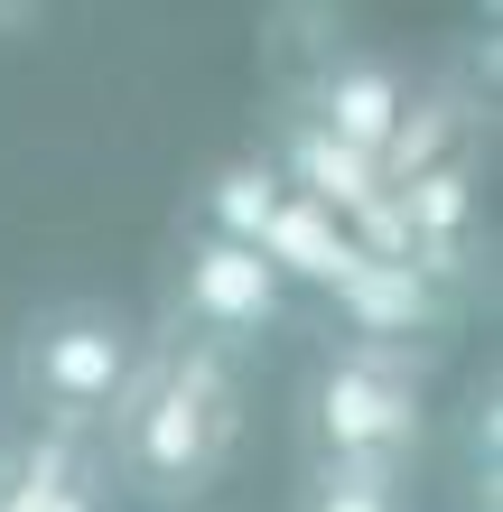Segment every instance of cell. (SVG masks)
I'll list each match as a JSON object with an SVG mask.
<instances>
[{
	"label": "cell",
	"mask_w": 503,
	"mask_h": 512,
	"mask_svg": "<svg viewBox=\"0 0 503 512\" xmlns=\"http://www.w3.org/2000/svg\"><path fill=\"white\" fill-rule=\"evenodd\" d=\"M429 447V354L336 336L299 382V457L354 475H410Z\"/></svg>",
	"instance_id": "cell-2"
},
{
	"label": "cell",
	"mask_w": 503,
	"mask_h": 512,
	"mask_svg": "<svg viewBox=\"0 0 503 512\" xmlns=\"http://www.w3.org/2000/svg\"><path fill=\"white\" fill-rule=\"evenodd\" d=\"M289 512H410V475H354V466H299Z\"/></svg>",
	"instance_id": "cell-10"
},
{
	"label": "cell",
	"mask_w": 503,
	"mask_h": 512,
	"mask_svg": "<svg viewBox=\"0 0 503 512\" xmlns=\"http://www.w3.org/2000/svg\"><path fill=\"white\" fill-rule=\"evenodd\" d=\"M336 308H345V336H364V345H401L420 336V354H438V326H448V289H429L420 270H401V261H354V280L336 289Z\"/></svg>",
	"instance_id": "cell-7"
},
{
	"label": "cell",
	"mask_w": 503,
	"mask_h": 512,
	"mask_svg": "<svg viewBox=\"0 0 503 512\" xmlns=\"http://www.w3.org/2000/svg\"><path fill=\"white\" fill-rule=\"evenodd\" d=\"M289 112H308L327 140H345L354 159H392V140H401V122H410V84H401V66L392 56H373V47H327L317 56V75L299 84V103Z\"/></svg>",
	"instance_id": "cell-5"
},
{
	"label": "cell",
	"mask_w": 503,
	"mask_h": 512,
	"mask_svg": "<svg viewBox=\"0 0 503 512\" xmlns=\"http://www.w3.org/2000/svg\"><path fill=\"white\" fill-rule=\"evenodd\" d=\"M243 429H252L243 354H224L205 336H177V326H150L94 447H103V475H112L122 503L196 512V503H215V485L233 475Z\"/></svg>",
	"instance_id": "cell-1"
},
{
	"label": "cell",
	"mask_w": 503,
	"mask_h": 512,
	"mask_svg": "<svg viewBox=\"0 0 503 512\" xmlns=\"http://www.w3.org/2000/svg\"><path fill=\"white\" fill-rule=\"evenodd\" d=\"M289 317H299V298H289V280L271 261L187 224V243H177V261H168V317L159 326L205 336L224 354H252L261 336H289Z\"/></svg>",
	"instance_id": "cell-4"
},
{
	"label": "cell",
	"mask_w": 503,
	"mask_h": 512,
	"mask_svg": "<svg viewBox=\"0 0 503 512\" xmlns=\"http://www.w3.org/2000/svg\"><path fill=\"white\" fill-rule=\"evenodd\" d=\"M280 177H271V159H224L215 177L196 187V233H224V243H243V252H261V233H271V215H280Z\"/></svg>",
	"instance_id": "cell-9"
},
{
	"label": "cell",
	"mask_w": 503,
	"mask_h": 512,
	"mask_svg": "<svg viewBox=\"0 0 503 512\" xmlns=\"http://www.w3.org/2000/svg\"><path fill=\"white\" fill-rule=\"evenodd\" d=\"M261 261L280 270L289 289H345L354 280V261H364V243L336 224V215H317V205H299V196H280V215H271V233H261Z\"/></svg>",
	"instance_id": "cell-8"
},
{
	"label": "cell",
	"mask_w": 503,
	"mask_h": 512,
	"mask_svg": "<svg viewBox=\"0 0 503 512\" xmlns=\"http://www.w3.org/2000/svg\"><path fill=\"white\" fill-rule=\"evenodd\" d=\"M0 512H122V494L103 475V447L10 429L0 438Z\"/></svg>",
	"instance_id": "cell-6"
},
{
	"label": "cell",
	"mask_w": 503,
	"mask_h": 512,
	"mask_svg": "<svg viewBox=\"0 0 503 512\" xmlns=\"http://www.w3.org/2000/svg\"><path fill=\"white\" fill-rule=\"evenodd\" d=\"M140 326L131 308H112V298H47V308H28L19 345H10V401L38 438H75L94 447L112 401H122V382L140 364Z\"/></svg>",
	"instance_id": "cell-3"
}]
</instances>
